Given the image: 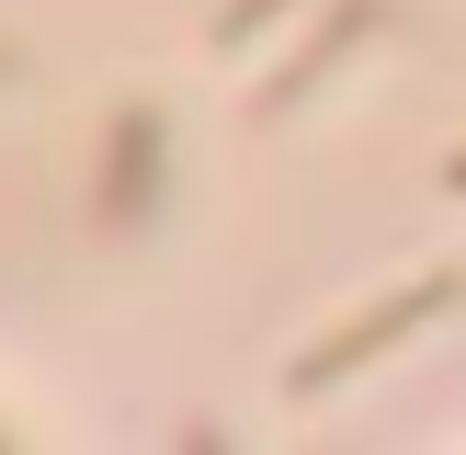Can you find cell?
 <instances>
[{"label":"cell","mask_w":466,"mask_h":455,"mask_svg":"<svg viewBox=\"0 0 466 455\" xmlns=\"http://www.w3.org/2000/svg\"><path fill=\"white\" fill-rule=\"evenodd\" d=\"M262 12H273V0H239V12H228V23H217V35H228V46H239V35H250V23H262Z\"/></svg>","instance_id":"1"}]
</instances>
